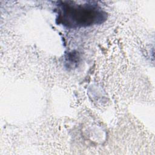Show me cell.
I'll return each instance as SVG.
<instances>
[{"label":"cell","mask_w":155,"mask_h":155,"mask_svg":"<svg viewBox=\"0 0 155 155\" xmlns=\"http://www.w3.org/2000/svg\"><path fill=\"white\" fill-rule=\"evenodd\" d=\"M56 22L68 28H79L99 25L107 19V12L97 4H78L59 1L57 5Z\"/></svg>","instance_id":"obj_1"}]
</instances>
